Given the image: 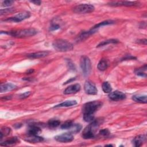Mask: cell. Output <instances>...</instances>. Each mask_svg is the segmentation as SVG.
Instances as JSON below:
<instances>
[{
    "instance_id": "6da1fadb",
    "label": "cell",
    "mask_w": 147,
    "mask_h": 147,
    "mask_svg": "<svg viewBox=\"0 0 147 147\" xmlns=\"http://www.w3.org/2000/svg\"><path fill=\"white\" fill-rule=\"evenodd\" d=\"M100 125L99 120L94 119L83 130L82 137L84 139H91L95 137V133Z\"/></svg>"
},
{
    "instance_id": "7a4b0ae2",
    "label": "cell",
    "mask_w": 147,
    "mask_h": 147,
    "mask_svg": "<svg viewBox=\"0 0 147 147\" xmlns=\"http://www.w3.org/2000/svg\"><path fill=\"white\" fill-rule=\"evenodd\" d=\"M53 48L60 52H68L73 49L74 46L72 43L64 39H56L53 43Z\"/></svg>"
},
{
    "instance_id": "3957f363",
    "label": "cell",
    "mask_w": 147,
    "mask_h": 147,
    "mask_svg": "<svg viewBox=\"0 0 147 147\" xmlns=\"http://www.w3.org/2000/svg\"><path fill=\"white\" fill-rule=\"evenodd\" d=\"M5 33L10 34L13 37L17 38H25L34 36L37 33V30L33 28H29L13 30L9 32H5Z\"/></svg>"
},
{
    "instance_id": "277c9868",
    "label": "cell",
    "mask_w": 147,
    "mask_h": 147,
    "mask_svg": "<svg viewBox=\"0 0 147 147\" xmlns=\"http://www.w3.org/2000/svg\"><path fill=\"white\" fill-rule=\"evenodd\" d=\"M102 102L94 100L85 103L82 107L83 115H94V113L102 106Z\"/></svg>"
},
{
    "instance_id": "5b68a950",
    "label": "cell",
    "mask_w": 147,
    "mask_h": 147,
    "mask_svg": "<svg viewBox=\"0 0 147 147\" xmlns=\"http://www.w3.org/2000/svg\"><path fill=\"white\" fill-rule=\"evenodd\" d=\"M80 66L84 76H88L91 71V64L90 59L86 56H83L80 60Z\"/></svg>"
},
{
    "instance_id": "8992f818",
    "label": "cell",
    "mask_w": 147,
    "mask_h": 147,
    "mask_svg": "<svg viewBox=\"0 0 147 147\" xmlns=\"http://www.w3.org/2000/svg\"><path fill=\"white\" fill-rule=\"evenodd\" d=\"M95 9L93 5L87 3H83L78 5L73 8V11L75 13L85 14L92 12Z\"/></svg>"
},
{
    "instance_id": "52a82bcc",
    "label": "cell",
    "mask_w": 147,
    "mask_h": 147,
    "mask_svg": "<svg viewBox=\"0 0 147 147\" xmlns=\"http://www.w3.org/2000/svg\"><path fill=\"white\" fill-rule=\"evenodd\" d=\"M30 16V13L29 11H24L18 13L17 14H16L13 17L8 18L4 21H9V22H21L26 18H28Z\"/></svg>"
},
{
    "instance_id": "ba28073f",
    "label": "cell",
    "mask_w": 147,
    "mask_h": 147,
    "mask_svg": "<svg viewBox=\"0 0 147 147\" xmlns=\"http://www.w3.org/2000/svg\"><path fill=\"white\" fill-rule=\"evenodd\" d=\"M74 136L71 132L64 133L55 137L56 141L60 142H69L73 141Z\"/></svg>"
},
{
    "instance_id": "9c48e42d",
    "label": "cell",
    "mask_w": 147,
    "mask_h": 147,
    "mask_svg": "<svg viewBox=\"0 0 147 147\" xmlns=\"http://www.w3.org/2000/svg\"><path fill=\"white\" fill-rule=\"evenodd\" d=\"M84 90L86 93L89 95H96L98 93V90L96 86L90 81H86L85 82Z\"/></svg>"
},
{
    "instance_id": "30bf717a",
    "label": "cell",
    "mask_w": 147,
    "mask_h": 147,
    "mask_svg": "<svg viewBox=\"0 0 147 147\" xmlns=\"http://www.w3.org/2000/svg\"><path fill=\"white\" fill-rule=\"evenodd\" d=\"M109 5L113 6H136L138 4V2L136 1H111L108 3Z\"/></svg>"
},
{
    "instance_id": "8fae6325",
    "label": "cell",
    "mask_w": 147,
    "mask_h": 147,
    "mask_svg": "<svg viewBox=\"0 0 147 147\" xmlns=\"http://www.w3.org/2000/svg\"><path fill=\"white\" fill-rule=\"evenodd\" d=\"M109 98L114 101H119L125 99L126 95L119 91H115L111 92H110L109 94Z\"/></svg>"
},
{
    "instance_id": "7c38bea8",
    "label": "cell",
    "mask_w": 147,
    "mask_h": 147,
    "mask_svg": "<svg viewBox=\"0 0 147 147\" xmlns=\"http://www.w3.org/2000/svg\"><path fill=\"white\" fill-rule=\"evenodd\" d=\"M80 88H81V87H80V84H78V83L70 85L64 90V94H67V95L75 94L80 91Z\"/></svg>"
},
{
    "instance_id": "4fadbf2b",
    "label": "cell",
    "mask_w": 147,
    "mask_h": 147,
    "mask_svg": "<svg viewBox=\"0 0 147 147\" xmlns=\"http://www.w3.org/2000/svg\"><path fill=\"white\" fill-rule=\"evenodd\" d=\"M146 136L145 134H140L136 136L133 140L134 145L136 147L141 146L146 141Z\"/></svg>"
},
{
    "instance_id": "5bb4252c",
    "label": "cell",
    "mask_w": 147,
    "mask_h": 147,
    "mask_svg": "<svg viewBox=\"0 0 147 147\" xmlns=\"http://www.w3.org/2000/svg\"><path fill=\"white\" fill-rule=\"evenodd\" d=\"M25 141L30 143H37L44 141V138L40 137L38 135H30L28 134V136L25 138Z\"/></svg>"
},
{
    "instance_id": "9a60e30c",
    "label": "cell",
    "mask_w": 147,
    "mask_h": 147,
    "mask_svg": "<svg viewBox=\"0 0 147 147\" xmlns=\"http://www.w3.org/2000/svg\"><path fill=\"white\" fill-rule=\"evenodd\" d=\"M41 131V128L37 125H30L28 129V134L38 135Z\"/></svg>"
},
{
    "instance_id": "2e32d148",
    "label": "cell",
    "mask_w": 147,
    "mask_h": 147,
    "mask_svg": "<svg viewBox=\"0 0 147 147\" xmlns=\"http://www.w3.org/2000/svg\"><path fill=\"white\" fill-rule=\"evenodd\" d=\"M49 52L48 51H40L37 52L32 53L27 55V56L29 58L31 59H39V58H42L47 55H48Z\"/></svg>"
},
{
    "instance_id": "e0dca14e",
    "label": "cell",
    "mask_w": 147,
    "mask_h": 147,
    "mask_svg": "<svg viewBox=\"0 0 147 147\" xmlns=\"http://www.w3.org/2000/svg\"><path fill=\"white\" fill-rule=\"evenodd\" d=\"M114 23V21L112 20H106V21H104L103 22H101L96 25H95L92 29H91L90 30V32H91V33L92 34L93 33H95L97 30L100 28L102 26H105V25H110V24H112Z\"/></svg>"
},
{
    "instance_id": "ac0fdd59",
    "label": "cell",
    "mask_w": 147,
    "mask_h": 147,
    "mask_svg": "<svg viewBox=\"0 0 147 147\" xmlns=\"http://www.w3.org/2000/svg\"><path fill=\"white\" fill-rule=\"evenodd\" d=\"M17 88V86L12 83H4L1 84L0 87V92H4L7 91H10L14 90Z\"/></svg>"
},
{
    "instance_id": "d6986e66",
    "label": "cell",
    "mask_w": 147,
    "mask_h": 147,
    "mask_svg": "<svg viewBox=\"0 0 147 147\" xmlns=\"http://www.w3.org/2000/svg\"><path fill=\"white\" fill-rule=\"evenodd\" d=\"M77 104V102L75 100H69L64 101L59 105H57L53 107V108L57 107H70L72 106H75Z\"/></svg>"
},
{
    "instance_id": "ffe728a7",
    "label": "cell",
    "mask_w": 147,
    "mask_h": 147,
    "mask_svg": "<svg viewBox=\"0 0 147 147\" xmlns=\"http://www.w3.org/2000/svg\"><path fill=\"white\" fill-rule=\"evenodd\" d=\"M19 140L17 137H11L10 138L5 141L1 143V145L2 146H9V145H14L18 142H19Z\"/></svg>"
},
{
    "instance_id": "44dd1931",
    "label": "cell",
    "mask_w": 147,
    "mask_h": 147,
    "mask_svg": "<svg viewBox=\"0 0 147 147\" xmlns=\"http://www.w3.org/2000/svg\"><path fill=\"white\" fill-rule=\"evenodd\" d=\"M132 99L138 103H146L147 102L146 95H134L132 97Z\"/></svg>"
},
{
    "instance_id": "7402d4cb",
    "label": "cell",
    "mask_w": 147,
    "mask_h": 147,
    "mask_svg": "<svg viewBox=\"0 0 147 147\" xmlns=\"http://www.w3.org/2000/svg\"><path fill=\"white\" fill-rule=\"evenodd\" d=\"M91 34L90 33V31H87V32H81L79 36L76 37V41L77 42H81V41H83L84 40H85L88 37V36L90 35H91Z\"/></svg>"
},
{
    "instance_id": "603a6c76",
    "label": "cell",
    "mask_w": 147,
    "mask_h": 147,
    "mask_svg": "<svg viewBox=\"0 0 147 147\" xmlns=\"http://www.w3.org/2000/svg\"><path fill=\"white\" fill-rule=\"evenodd\" d=\"M108 66L107 61L105 59H102L98 64V69L100 71H105Z\"/></svg>"
},
{
    "instance_id": "cb8c5ba5",
    "label": "cell",
    "mask_w": 147,
    "mask_h": 147,
    "mask_svg": "<svg viewBox=\"0 0 147 147\" xmlns=\"http://www.w3.org/2000/svg\"><path fill=\"white\" fill-rule=\"evenodd\" d=\"M146 70V65H144V66L141 67L139 68H137L135 70V73L140 76H142V77H146V74L144 73V71H145Z\"/></svg>"
},
{
    "instance_id": "d4e9b609",
    "label": "cell",
    "mask_w": 147,
    "mask_h": 147,
    "mask_svg": "<svg viewBox=\"0 0 147 147\" xmlns=\"http://www.w3.org/2000/svg\"><path fill=\"white\" fill-rule=\"evenodd\" d=\"M48 125L50 128H55L59 126L60 124V121L57 119H50L48 122Z\"/></svg>"
},
{
    "instance_id": "484cf974",
    "label": "cell",
    "mask_w": 147,
    "mask_h": 147,
    "mask_svg": "<svg viewBox=\"0 0 147 147\" xmlns=\"http://www.w3.org/2000/svg\"><path fill=\"white\" fill-rule=\"evenodd\" d=\"M102 90L105 93H110L112 91L111 84L108 82H105L102 84Z\"/></svg>"
},
{
    "instance_id": "4316f807",
    "label": "cell",
    "mask_w": 147,
    "mask_h": 147,
    "mask_svg": "<svg viewBox=\"0 0 147 147\" xmlns=\"http://www.w3.org/2000/svg\"><path fill=\"white\" fill-rule=\"evenodd\" d=\"M11 132V129L10 127L5 126L1 128V132H0V135H1V140L3 136H6L9 135Z\"/></svg>"
},
{
    "instance_id": "83f0119b",
    "label": "cell",
    "mask_w": 147,
    "mask_h": 147,
    "mask_svg": "<svg viewBox=\"0 0 147 147\" xmlns=\"http://www.w3.org/2000/svg\"><path fill=\"white\" fill-rule=\"evenodd\" d=\"M119 41L116 40V39H109V40H107L106 41H102L101 42H100L98 45L97 47H103L105 45H106L107 44H115V43H118Z\"/></svg>"
},
{
    "instance_id": "f1b7e54d",
    "label": "cell",
    "mask_w": 147,
    "mask_h": 147,
    "mask_svg": "<svg viewBox=\"0 0 147 147\" xmlns=\"http://www.w3.org/2000/svg\"><path fill=\"white\" fill-rule=\"evenodd\" d=\"M82 129V125L79 123H75L73 124L70 129V132L71 133H76L78 132H79L80 130Z\"/></svg>"
},
{
    "instance_id": "f546056e",
    "label": "cell",
    "mask_w": 147,
    "mask_h": 147,
    "mask_svg": "<svg viewBox=\"0 0 147 147\" xmlns=\"http://www.w3.org/2000/svg\"><path fill=\"white\" fill-rule=\"evenodd\" d=\"M74 124L72 121L71 120H68L65 121L63 124L61 125V128L62 129H69L72 125Z\"/></svg>"
},
{
    "instance_id": "4dcf8cb0",
    "label": "cell",
    "mask_w": 147,
    "mask_h": 147,
    "mask_svg": "<svg viewBox=\"0 0 147 147\" xmlns=\"http://www.w3.org/2000/svg\"><path fill=\"white\" fill-rule=\"evenodd\" d=\"M99 133V135L100 136H102L103 137H107L110 134V131L107 129H104L100 130Z\"/></svg>"
},
{
    "instance_id": "1f68e13d",
    "label": "cell",
    "mask_w": 147,
    "mask_h": 147,
    "mask_svg": "<svg viewBox=\"0 0 147 147\" xmlns=\"http://www.w3.org/2000/svg\"><path fill=\"white\" fill-rule=\"evenodd\" d=\"M14 9L13 8H8V9H1V15H3L5 14H7L9 13H10L13 11Z\"/></svg>"
},
{
    "instance_id": "d6a6232c",
    "label": "cell",
    "mask_w": 147,
    "mask_h": 147,
    "mask_svg": "<svg viewBox=\"0 0 147 147\" xmlns=\"http://www.w3.org/2000/svg\"><path fill=\"white\" fill-rule=\"evenodd\" d=\"M14 3V1H5L2 2V6L5 7H8L11 6Z\"/></svg>"
},
{
    "instance_id": "836d02e7",
    "label": "cell",
    "mask_w": 147,
    "mask_h": 147,
    "mask_svg": "<svg viewBox=\"0 0 147 147\" xmlns=\"http://www.w3.org/2000/svg\"><path fill=\"white\" fill-rule=\"evenodd\" d=\"M30 94V91H26V92H25L24 93H22V94H20L19 95V98L20 99H25V98L28 97Z\"/></svg>"
},
{
    "instance_id": "e575fe53",
    "label": "cell",
    "mask_w": 147,
    "mask_h": 147,
    "mask_svg": "<svg viewBox=\"0 0 147 147\" xmlns=\"http://www.w3.org/2000/svg\"><path fill=\"white\" fill-rule=\"evenodd\" d=\"M60 28V26L57 24H52L51 25V26L50 27L49 30L51 31H53V30H56L57 29H59Z\"/></svg>"
},
{
    "instance_id": "d590c367",
    "label": "cell",
    "mask_w": 147,
    "mask_h": 147,
    "mask_svg": "<svg viewBox=\"0 0 147 147\" xmlns=\"http://www.w3.org/2000/svg\"><path fill=\"white\" fill-rule=\"evenodd\" d=\"M146 42L147 40L146 39H141V40H138V43H140V44H146Z\"/></svg>"
},
{
    "instance_id": "8d00e7d4",
    "label": "cell",
    "mask_w": 147,
    "mask_h": 147,
    "mask_svg": "<svg viewBox=\"0 0 147 147\" xmlns=\"http://www.w3.org/2000/svg\"><path fill=\"white\" fill-rule=\"evenodd\" d=\"M30 2L33 3H34L35 5H40L41 4V2L40 1H37V0H36V1H30Z\"/></svg>"
},
{
    "instance_id": "74e56055",
    "label": "cell",
    "mask_w": 147,
    "mask_h": 147,
    "mask_svg": "<svg viewBox=\"0 0 147 147\" xmlns=\"http://www.w3.org/2000/svg\"><path fill=\"white\" fill-rule=\"evenodd\" d=\"M11 98V96L10 95V96H5V97H3V98H1V99H4V100H6L10 99Z\"/></svg>"
},
{
    "instance_id": "f35d334b",
    "label": "cell",
    "mask_w": 147,
    "mask_h": 147,
    "mask_svg": "<svg viewBox=\"0 0 147 147\" xmlns=\"http://www.w3.org/2000/svg\"><path fill=\"white\" fill-rule=\"evenodd\" d=\"M33 71H34V70H33V69H29V70L28 71V74H32Z\"/></svg>"
}]
</instances>
